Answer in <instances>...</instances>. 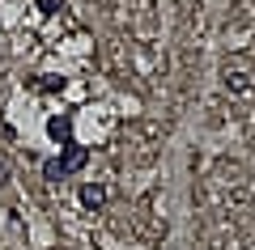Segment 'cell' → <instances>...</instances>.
Wrapping results in <instances>:
<instances>
[{
    "mask_svg": "<svg viewBox=\"0 0 255 250\" xmlns=\"http://www.w3.org/2000/svg\"><path fill=\"white\" fill-rule=\"evenodd\" d=\"M60 166H64V174L77 170V166H85V149H81V144H68V153L60 157Z\"/></svg>",
    "mask_w": 255,
    "mask_h": 250,
    "instance_id": "cell-1",
    "label": "cell"
},
{
    "mask_svg": "<svg viewBox=\"0 0 255 250\" xmlns=\"http://www.w3.org/2000/svg\"><path fill=\"white\" fill-rule=\"evenodd\" d=\"M38 9H43V13H55V9H60V0H38Z\"/></svg>",
    "mask_w": 255,
    "mask_h": 250,
    "instance_id": "cell-5",
    "label": "cell"
},
{
    "mask_svg": "<svg viewBox=\"0 0 255 250\" xmlns=\"http://www.w3.org/2000/svg\"><path fill=\"white\" fill-rule=\"evenodd\" d=\"M102 195H107V191H102V187H81V204H85V208L102 204Z\"/></svg>",
    "mask_w": 255,
    "mask_h": 250,
    "instance_id": "cell-2",
    "label": "cell"
},
{
    "mask_svg": "<svg viewBox=\"0 0 255 250\" xmlns=\"http://www.w3.org/2000/svg\"><path fill=\"white\" fill-rule=\"evenodd\" d=\"M51 136L64 140V136H68V119H51Z\"/></svg>",
    "mask_w": 255,
    "mask_h": 250,
    "instance_id": "cell-3",
    "label": "cell"
},
{
    "mask_svg": "<svg viewBox=\"0 0 255 250\" xmlns=\"http://www.w3.org/2000/svg\"><path fill=\"white\" fill-rule=\"evenodd\" d=\"M0 182H4V170H0Z\"/></svg>",
    "mask_w": 255,
    "mask_h": 250,
    "instance_id": "cell-6",
    "label": "cell"
},
{
    "mask_svg": "<svg viewBox=\"0 0 255 250\" xmlns=\"http://www.w3.org/2000/svg\"><path fill=\"white\" fill-rule=\"evenodd\" d=\"M43 170H47V178H64V166H60V161H47Z\"/></svg>",
    "mask_w": 255,
    "mask_h": 250,
    "instance_id": "cell-4",
    "label": "cell"
}]
</instances>
